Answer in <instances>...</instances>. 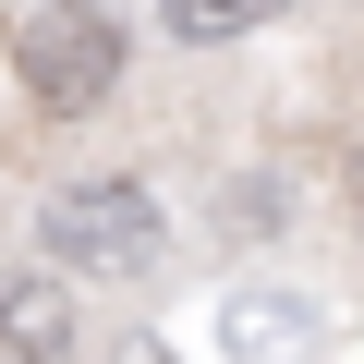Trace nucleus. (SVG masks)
Segmentation results:
<instances>
[{"instance_id":"f257e3e1","label":"nucleus","mask_w":364,"mask_h":364,"mask_svg":"<svg viewBox=\"0 0 364 364\" xmlns=\"http://www.w3.org/2000/svg\"><path fill=\"white\" fill-rule=\"evenodd\" d=\"M13 85H25L49 122H85V109L122 85V25L97 13V0H37V13L13 25Z\"/></svg>"},{"instance_id":"f03ea898","label":"nucleus","mask_w":364,"mask_h":364,"mask_svg":"<svg viewBox=\"0 0 364 364\" xmlns=\"http://www.w3.org/2000/svg\"><path fill=\"white\" fill-rule=\"evenodd\" d=\"M49 255L85 279H146L158 267V195L146 182H73L49 207Z\"/></svg>"},{"instance_id":"7ed1b4c3","label":"nucleus","mask_w":364,"mask_h":364,"mask_svg":"<svg viewBox=\"0 0 364 364\" xmlns=\"http://www.w3.org/2000/svg\"><path fill=\"white\" fill-rule=\"evenodd\" d=\"M0 364H85V316L61 279H0Z\"/></svg>"},{"instance_id":"20e7f679","label":"nucleus","mask_w":364,"mask_h":364,"mask_svg":"<svg viewBox=\"0 0 364 364\" xmlns=\"http://www.w3.org/2000/svg\"><path fill=\"white\" fill-rule=\"evenodd\" d=\"M219 340H231V364H304L316 352V316L279 304V291H231L219 304Z\"/></svg>"},{"instance_id":"39448f33","label":"nucleus","mask_w":364,"mask_h":364,"mask_svg":"<svg viewBox=\"0 0 364 364\" xmlns=\"http://www.w3.org/2000/svg\"><path fill=\"white\" fill-rule=\"evenodd\" d=\"M267 13H291V0H158V25H170L182 49H219V37H243V25H267Z\"/></svg>"},{"instance_id":"423d86ee","label":"nucleus","mask_w":364,"mask_h":364,"mask_svg":"<svg viewBox=\"0 0 364 364\" xmlns=\"http://www.w3.org/2000/svg\"><path fill=\"white\" fill-rule=\"evenodd\" d=\"M109 364H170V352H158V340H122V352H109Z\"/></svg>"},{"instance_id":"0eeeda50","label":"nucleus","mask_w":364,"mask_h":364,"mask_svg":"<svg viewBox=\"0 0 364 364\" xmlns=\"http://www.w3.org/2000/svg\"><path fill=\"white\" fill-rule=\"evenodd\" d=\"M352 207H364V158H352Z\"/></svg>"}]
</instances>
